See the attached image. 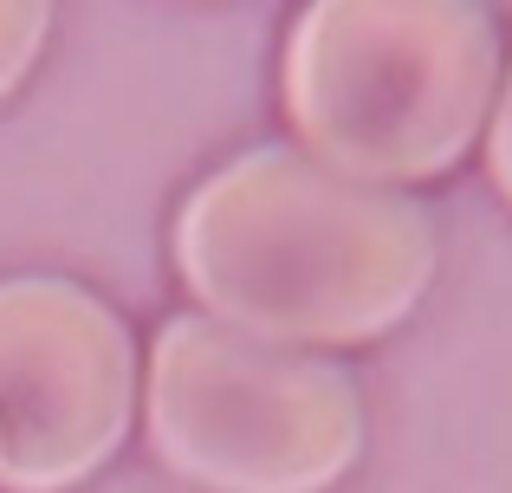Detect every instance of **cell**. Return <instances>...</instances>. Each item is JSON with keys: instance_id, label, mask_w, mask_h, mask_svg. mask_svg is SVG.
<instances>
[{"instance_id": "obj_1", "label": "cell", "mask_w": 512, "mask_h": 493, "mask_svg": "<svg viewBox=\"0 0 512 493\" xmlns=\"http://www.w3.org/2000/svg\"><path fill=\"white\" fill-rule=\"evenodd\" d=\"M175 273L201 318L292 351L396 331L435 279V228L396 189L331 176L260 143L221 163L175 215Z\"/></svg>"}, {"instance_id": "obj_3", "label": "cell", "mask_w": 512, "mask_h": 493, "mask_svg": "<svg viewBox=\"0 0 512 493\" xmlns=\"http://www.w3.org/2000/svg\"><path fill=\"white\" fill-rule=\"evenodd\" d=\"M150 448L201 493H331L363 455V396L344 364L169 318L150 351Z\"/></svg>"}, {"instance_id": "obj_2", "label": "cell", "mask_w": 512, "mask_h": 493, "mask_svg": "<svg viewBox=\"0 0 512 493\" xmlns=\"http://www.w3.org/2000/svg\"><path fill=\"white\" fill-rule=\"evenodd\" d=\"M279 98L299 150L363 189L435 182L500 98V26L480 0H305Z\"/></svg>"}, {"instance_id": "obj_6", "label": "cell", "mask_w": 512, "mask_h": 493, "mask_svg": "<svg viewBox=\"0 0 512 493\" xmlns=\"http://www.w3.org/2000/svg\"><path fill=\"white\" fill-rule=\"evenodd\" d=\"M487 176L512 202V65H506V91L493 98V124H487Z\"/></svg>"}, {"instance_id": "obj_4", "label": "cell", "mask_w": 512, "mask_h": 493, "mask_svg": "<svg viewBox=\"0 0 512 493\" xmlns=\"http://www.w3.org/2000/svg\"><path fill=\"white\" fill-rule=\"evenodd\" d=\"M137 338L72 279H0V493H65L124 448Z\"/></svg>"}, {"instance_id": "obj_5", "label": "cell", "mask_w": 512, "mask_h": 493, "mask_svg": "<svg viewBox=\"0 0 512 493\" xmlns=\"http://www.w3.org/2000/svg\"><path fill=\"white\" fill-rule=\"evenodd\" d=\"M52 33V0H0V104L26 85Z\"/></svg>"}]
</instances>
